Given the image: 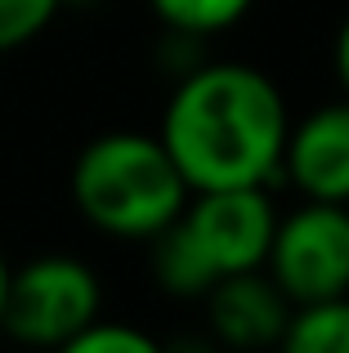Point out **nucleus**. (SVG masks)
<instances>
[{
  "label": "nucleus",
  "mask_w": 349,
  "mask_h": 353,
  "mask_svg": "<svg viewBox=\"0 0 349 353\" xmlns=\"http://www.w3.org/2000/svg\"><path fill=\"white\" fill-rule=\"evenodd\" d=\"M5 291H9V259L0 250V313H5Z\"/></svg>",
  "instance_id": "ddd939ff"
},
{
  "label": "nucleus",
  "mask_w": 349,
  "mask_h": 353,
  "mask_svg": "<svg viewBox=\"0 0 349 353\" xmlns=\"http://www.w3.org/2000/svg\"><path fill=\"white\" fill-rule=\"evenodd\" d=\"M287 103L251 63H210L179 81L161 117V143L188 192L269 183L282 170Z\"/></svg>",
  "instance_id": "f257e3e1"
},
{
  "label": "nucleus",
  "mask_w": 349,
  "mask_h": 353,
  "mask_svg": "<svg viewBox=\"0 0 349 353\" xmlns=\"http://www.w3.org/2000/svg\"><path fill=\"white\" fill-rule=\"evenodd\" d=\"M282 345L291 353H349V295L291 304Z\"/></svg>",
  "instance_id": "6e6552de"
},
{
  "label": "nucleus",
  "mask_w": 349,
  "mask_h": 353,
  "mask_svg": "<svg viewBox=\"0 0 349 353\" xmlns=\"http://www.w3.org/2000/svg\"><path fill=\"white\" fill-rule=\"evenodd\" d=\"M188 197V183L157 134H99L72 165V201L108 237H157Z\"/></svg>",
  "instance_id": "7ed1b4c3"
},
{
  "label": "nucleus",
  "mask_w": 349,
  "mask_h": 353,
  "mask_svg": "<svg viewBox=\"0 0 349 353\" xmlns=\"http://www.w3.org/2000/svg\"><path fill=\"white\" fill-rule=\"evenodd\" d=\"M264 273L291 304L349 295V210L345 201H305L278 219Z\"/></svg>",
  "instance_id": "39448f33"
},
{
  "label": "nucleus",
  "mask_w": 349,
  "mask_h": 353,
  "mask_svg": "<svg viewBox=\"0 0 349 353\" xmlns=\"http://www.w3.org/2000/svg\"><path fill=\"white\" fill-rule=\"evenodd\" d=\"M103 309V291L90 264L72 255H41L23 268H9V291L0 327L23 345L68 349Z\"/></svg>",
  "instance_id": "20e7f679"
},
{
  "label": "nucleus",
  "mask_w": 349,
  "mask_h": 353,
  "mask_svg": "<svg viewBox=\"0 0 349 353\" xmlns=\"http://www.w3.org/2000/svg\"><path fill=\"white\" fill-rule=\"evenodd\" d=\"M152 336L134 327H121V322H108V318H94L86 331L68 340V353H152Z\"/></svg>",
  "instance_id": "9b49d317"
},
{
  "label": "nucleus",
  "mask_w": 349,
  "mask_h": 353,
  "mask_svg": "<svg viewBox=\"0 0 349 353\" xmlns=\"http://www.w3.org/2000/svg\"><path fill=\"white\" fill-rule=\"evenodd\" d=\"M336 77H341V85L349 94V18H345L341 36H336Z\"/></svg>",
  "instance_id": "f8f14e48"
},
{
  "label": "nucleus",
  "mask_w": 349,
  "mask_h": 353,
  "mask_svg": "<svg viewBox=\"0 0 349 353\" xmlns=\"http://www.w3.org/2000/svg\"><path fill=\"white\" fill-rule=\"evenodd\" d=\"M282 170L305 192V201L349 206V103H327L300 125H287Z\"/></svg>",
  "instance_id": "423d86ee"
},
{
  "label": "nucleus",
  "mask_w": 349,
  "mask_h": 353,
  "mask_svg": "<svg viewBox=\"0 0 349 353\" xmlns=\"http://www.w3.org/2000/svg\"><path fill=\"white\" fill-rule=\"evenodd\" d=\"M63 0H0V54L36 41Z\"/></svg>",
  "instance_id": "9d476101"
},
{
  "label": "nucleus",
  "mask_w": 349,
  "mask_h": 353,
  "mask_svg": "<svg viewBox=\"0 0 349 353\" xmlns=\"http://www.w3.org/2000/svg\"><path fill=\"white\" fill-rule=\"evenodd\" d=\"M152 14L183 36H210L233 27L237 18L251 9V0H148Z\"/></svg>",
  "instance_id": "1a4fd4ad"
},
{
  "label": "nucleus",
  "mask_w": 349,
  "mask_h": 353,
  "mask_svg": "<svg viewBox=\"0 0 349 353\" xmlns=\"http://www.w3.org/2000/svg\"><path fill=\"white\" fill-rule=\"evenodd\" d=\"M206 322L219 336V345L233 349H260V345H282V331L291 318V300L264 268L228 273L210 286L206 295Z\"/></svg>",
  "instance_id": "0eeeda50"
},
{
  "label": "nucleus",
  "mask_w": 349,
  "mask_h": 353,
  "mask_svg": "<svg viewBox=\"0 0 349 353\" xmlns=\"http://www.w3.org/2000/svg\"><path fill=\"white\" fill-rule=\"evenodd\" d=\"M278 210H273L264 183L246 188H201L197 201H183V210L161 228L152 241V273L161 291L179 300L206 295L219 277L264 268Z\"/></svg>",
  "instance_id": "f03ea898"
}]
</instances>
